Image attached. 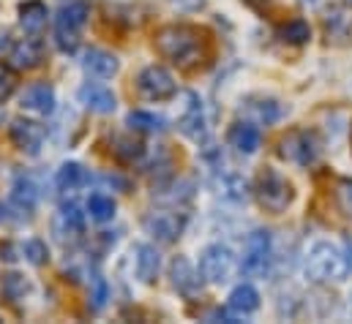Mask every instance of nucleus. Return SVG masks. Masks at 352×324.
Segmentation results:
<instances>
[{
    "mask_svg": "<svg viewBox=\"0 0 352 324\" xmlns=\"http://www.w3.org/2000/svg\"><path fill=\"white\" fill-rule=\"evenodd\" d=\"M156 52L177 69H197L210 58V36L197 25H164L153 36Z\"/></svg>",
    "mask_w": 352,
    "mask_h": 324,
    "instance_id": "1",
    "label": "nucleus"
},
{
    "mask_svg": "<svg viewBox=\"0 0 352 324\" xmlns=\"http://www.w3.org/2000/svg\"><path fill=\"white\" fill-rule=\"evenodd\" d=\"M303 273L311 284H336L352 273V240H317L303 259Z\"/></svg>",
    "mask_w": 352,
    "mask_h": 324,
    "instance_id": "2",
    "label": "nucleus"
},
{
    "mask_svg": "<svg viewBox=\"0 0 352 324\" xmlns=\"http://www.w3.org/2000/svg\"><path fill=\"white\" fill-rule=\"evenodd\" d=\"M88 16L90 8L85 0H69L66 5H60L55 16V44L60 47V52H77L80 33L88 25Z\"/></svg>",
    "mask_w": 352,
    "mask_h": 324,
    "instance_id": "3",
    "label": "nucleus"
},
{
    "mask_svg": "<svg viewBox=\"0 0 352 324\" xmlns=\"http://www.w3.org/2000/svg\"><path fill=\"white\" fill-rule=\"evenodd\" d=\"M254 194H257V202L263 205L267 213H284L292 199H295V191H292V183L276 172L273 166H265L257 177V185H254Z\"/></svg>",
    "mask_w": 352,
    "mask_h": 324,
    "instance_id": "4",
    "label": "nucleus"
},
{
    "mask_svg": "<svg viewBox=\"0 0 352 324\" xmlns=\"http://www.w3.org/2000/svg\"><path fill=\"white\" fill-rule=\"evenodd\" d=\"M278 156L289 163L309 166V163L320 156V139L314 137V131L292 128V131H287L278 139Z\"/></svg>",
    "mask_w": 352,
    "mask_h": 324,
    "instance_id": "5",
    "label": "nucleus"
},
{
    "mask_svg": "<svg viewBox=\"0 0 352 324\" xmlns=\"http://www.w3.org/2000/svg\"><path fill=\"white\" fill-rule=\"evenodd\" d=\"M197 270L208 284H227L235 273V253L221 243L208 245L199 253V267Z\"/></svg>",
    "mask_w": 352,
    "mask_h": 324,
    "instance_id": "6",
    "label": "nucleus"
},
{
    "mask_svg": "<svg viewBox=\"0 0 352 324\" xmlns=\"http://www.w3.org/2000/svg\"><path fill=\"white\" fill-rule=\"evenodd\" d=\"M325 41L333 47H352V5L333 3L322 14Z\"/></svg>",
    "mask_w": 352,
    "mask_h": 324,
    "instance_id": "7",
    "label": "nucleus"
},
{
    "mask_svg": "<svg viewBox=\"0 0 352 324\" xmlns=\"http://www.w3.org/2000/svg\"><path fill=\"white\" fill-rule=\"evenodd\" d=\"M137 90L148 101H170L177 93V84L164 66H145L137 77Z\"/></svg>",
    "mask_w": 352,
    "mask_h": 324,
    "instance_id": "8",
    "label": "nucleus"
},
{
    "mask_svg": "<svg viewBox=\"0 0 352 324\" xmlns=\"http://www.w3.org/2000/svg\"><path fill=\"white\" fill-rule=\"evenodd\" d=\"M270 253H273V240L270 232L257 229L246 238V248H243V259H241V270L246 275H263L270 264Z\"/></svg>",
    "mask_w": 352,
    "mask_h": 324,
    "instance_id": "9",
    "label": "nucleus"
},
{
    "mask_svg": "<svg viewBox=\"0 0 352 324\" xmlns=\"http://www.w3.org/2000/svg\"><path fill=\"white\" fill-rule=\"evenodd\" d=\"M186 109L177 120V128L183 137H188L191 142H205L208 139V117H205V106L202 98L197 93H186Z\"/></svg>",
    "mask_w": 352,
    "mask_h": 324,
    "instance_id": "10",
    "label": "nucleus"
},
{
    "mask_svg": "<svg viewBox=\"0 0 352 324\" xmlns=\"http://www.w3.org/2000/svg\"><path fill=\"white\" fill-rule=\"evenodd\" d=\"M11 142L25 153V156H38L41 153V145H44V137H47V128L41 123H33V120H14L11 128Z\"/></svg>",
    "mask_w": 352,
    "mask_h": 324,
    "instance_id": "11",
    "label": "nucleus"
},
{
    "mask_svg": "<svg viewBox=\"0 0 352 324\" xmlns=\"http://www.w3.org/2000/svg\"><path fill=\"white\" fill-rule=\"evenodd\" d=\"M148 235H153L159 243H175L183 232V216L170 213V210H156L145 218Z\"/></svg>",
    "mask_w": 352,
    "mask_h": 324,
    "instance_id": "12",
    "label": "nucleus"
},
{
    "mask_svg": "<svg viewBox=\"0 0 352 324\" xmlns=\"http://www.w3.org/2000/svg\"><path fill=\"white\" fill-rule=\"evenodd\" d=\"M82 229H85V218H82V213L77 210V205L60 207V210L55 213V218H52V235H55V240H60V243L77 240V238L82 235Z\"/></svg>",
    "mask_w": 352,
    "mask_h": 324,
    "instance_id": "13",
    "label": "nucleus"
},
{
    "mask_svg": "<svg viewBox=\"0 0 352 324\" xmlns=\"http://www.w3.org/2000/svg\"><path fill=\"white\" fill-rule=\"evenodd\" d=\"M170 278H173V286L180 294H186V297H197L202 292V275H199V270L191 267V262L186 256H175L173 259Z\"/></svg>",
    "mask_w": 352,
    "mask_h": 324,
    "instance_id": "14",
    "label": "nucleus"
},
{
    "mask_svg": "<svg viewBox=\"0 0 352 324\" xmlns=\"http://www.w3.org/2000/svg\"><path fill=\"white\" fill-rule=\"evenodd\" d=\"M77 95H80V104L90 112H96V115H112L115 106H118L115 93L109 87H104V84H96V82L82 84Z\"/></svg>",
    "mask_w": 352,
    "mask_h": 324,
    "instance_id": "15",
    "label": "nucleus"
},
{
    "mask_svg": "<svg viewBox=\"0 0 352 324\" xmlns=\"http://www.w3.org/2000/svg\"><path fill=\"white\" fill-rule=\"evenodd\" d=\"M22 109L36 115H52L55 112V90L47 82H33L22 93Z\"/></svg>",
    "mask_w": 352,
    "mask_h": 324,
    "instance_id": "16",
    "label": "nucleus"
},
{
    "mask_svg": "<svg viewBox=\"0 0 352 324\" xmlns=\"http://www.w3.org/2000/svg\"><path fill=\"white\" fill-rule=\"evenodd\" d=\"M80 63H82V69L88 71L90 77H98V80H109V77H115L118 69H120L118 58H115L112 52H107V49H98V47L85 49V55H82Z\"/></svg>",
    "mask_w": 352,
    "mask_h": 324,
    "instance_id": "17",
    "label": "nucleus"
},
{
    "mask_svg": "<svg viewBox=\"0 0 352 324\" xmlns=\"http://www.w3.org/2000/svg\"><path fill=\"white\" fill-rule=\"evenodd\" d=\"M227 142H230V148H235L238 153L254 156V153L260 150L263 137H260V128H257V126H252V123H235V126L227 131Z\"/></svg>",
    "mask_w": 352,
    "mask_h": 324,
    "instance_id": "18",
    "label": "nucleus"
},
{
    "mask_svg": "<svg viewBox=\"0 0 352 324\" xmlns=\"http://www.w3.org/2000/svg\"><path fill=\"white\" fill-rule=\"evenodd\" d=\"M41 60H44V47H41V41H36V36H33V38H22V41L14 44V49H11V63H14V69L30 71V69H38Z\"/></svg>",
    "mask_w": 352,
    "mask_h": 324,
    "instance_id": "19",
    "label": "nucleus"
},
{
    "mask_svg": "<svg viewBox=\"0 0 352 324\" xmlns=\"http://www.w3.org/2000/svg\"><path fill=\"white\" fill-rule=\"evenodd\" d=\"M47 16H50V11L41 0H28L19 5V25L28 36H38L47 27Z\"/></svg>",
    "mask_w": 352,
    "mask_h": 324,
    "instance_id": "20",
    "label": "nucleus"
},
{
    "mask_svg": "<svg viewBox=\"0 0 352 324\" xmlns=\"http://www.w3.org/2000/svg\"><path fill=\"white\" fill-rule=\"evenodd\" d=\"M230 311L238 314V316H249L260 308V292L252 286V284H238L232 292H230V300H227Z\"/></svg>",
    "mask_w": 352,
    "mask_h": 324,
    "instance_id": "21",
    "label": "nucleus"
},
{
    "mask_svg": "<svg viewBox=\"0 0 352 324\" xmlns=\"http://www.w3.org/2000/svg\"><path fill=\"white\" fill-rule=\"evenodd\" d=\"M134 267H137V278H140L142 284H153L156 275H159V270H162V256H159V251L148 243L137 245V264H134Z\"/></svg>",
    "mask_w": 352,
    "mask_h": 324,
    "instance_id": "22",
    "label": "nucleus"
},
{
    "mask_svg": "<svg viewBox=\"0 0 352 324\" xmlns=\"http://www.w3.org/2000/svg\"><path fill=\"white\" fill-rule=\"evenodd\" d=\"M85 180H88V169L77 161L60 163V169H58V174H55V185H58L60 191H66V194H69V191H77L80 185H85Z\"/></svg>",
    "mask_w": 352,
    "mask_h": 324,
    "instance_id": "23",
    "label": "nucleus"
},
{
    "mask_svg": "<svg viewBox=\"0 0 352 324\" xmlns=\"http://www.w3.org/2000/svg\"><path fill=\"white\" fill-rule=\"evenodd\" d=\"M11 199H14V205H16L19 210H33V207H36V199H38L36 183H33L30 177L19 174V177L14 180V185H11Z\"/></svg>",
    "mask_w": 352,
    "mask_h": 324,
    "instance_id": "24",
    "label": "nucleus"
},
{
    "mask_svg": "<svg viewBox=\"0 0 352 324\" xmlns=\"http://www.w3.org/2000/svg\"><path fill=\"white\" fill-rule=\"evenodd\" d=\"M28 292V281L19 273H3L0 275V300L6 303H19Z\"/></svg>",
    "mask_w": 352,
    "mask_h": 324,
    "instance_id": "25",
    "label": "nucleus"
},
{
    "mask_svg": "<svg viewBox=\"0 0 352 324\" xmlns=\"http://www.w3.org/2000/svg\"><path fill=\"white\" fill-rule=\"evenodd\" d=\"M126 123H129L134 131H145V134L164 131V117H159V115H153V112H145V109H134V112H129Z\"/></svg>",
    "mask_w": 352,
    "mask_h": 324,
    "instance_id": "26",
    "label": "nucleus"
},
{
    "mask_svg": "<svg viewBox=\"0 0 352 324\" xmlns=\"http://www.w3.org/2000/svg\"><path fill=\"white\" fill-rule=\"evenodd\" d=\"M88 216L98 224L112 221L115 218V199L107 194H93L88 199Z\"/></svg>",
    "mask_w": 352,
    "mask_h": 324,
    "instance_id": "27",
    "label": "nucleus"
},
{
    "mask_svg": "<svg viewBox=\"0 0 352 324\" xmlns=\"http://www.w3.org/2000/svg\"><path fill=\"white\" fill-rule=\"evenodd\" d=\"M278 38L289 41V44H306L311 38V27L306 19H289L287 25L278 27Z\"/></svg>",
    "mask_w": 352,
    "mask_h": 324,
    "instance_id": "28",
    "label": "nucleus"
},
{
    "mask_svg": "<svg viewBox=\"0 0 352 324\" xmlns=\"http://www.w3.org/2000/svg\"><path fill=\"white\" fill-rule=\"evenodd\" d=\"M336 205H339V210L352 218V180L350 177H344V180H339L336 183Z\"/></svg>",
    "mask_w": 352,
    "mask_h": 324,
    "instance_id": "29",
    "label": "nucleus"
},
{
    "mask_svg": "<svg viewBox=\"0 0 352 324\" xmlns=\"http://www.w3.org/2000/svg\"><path fill=\"white\" fill-rule=\"evenodd\" d=\"M22 253H25V259H28L30 264H36V267L50 259V251H47V245L41 243V240H28V243L22 245Z\"/></svg>",
    "mask_w": 352,
    "mask_h": 324,
    "instance_id": "30",
    "label": "nucleus"
},
{
    "mask_svg": "<svg viewBox=\"0 0 352 324\" xmlns=\"http://www.w3.org/2000/svg\"><path fill=\"white\" fill-rule=\"evenodd\" d=\"M14 90H16V74H14V69L6 66V63H0V101H6Z\"/></svg>",
    "mask_w": 352,
    "mask_h": 324,
    "instance_id": "31",
    "label": "nucleus"
},
{
    "mask_svg": "<svg viewBox=\"0 0 352 324\" xmlns=\"http://www.w3.org/2000/svg\"><path fill=\"white\" fill-rule=\"evenodd\" d=\"M93 292H90V300H93V311L104 308V300H107V281L101 275H93Z\"/></svg>",
    "mask_w": 352,
    "mask_h": 324,
    "instance_id": "32",
    "label": "nucleus"
},
{
    "mask_svg": "<svg viewBox=\"0 0 352 324\" xmlns=\"http://www.w3.org/2000/svg\"><path fill=\"white\" fill-rule=\"evenodd\" d=\"M350 316H352V294H350Z\"/></svg>",
    "mask_w": 352,
    "mask_h": 324,
    "instance_id": "33",
    "label": "nucleus"
},
{
    "mask_svg": "<svg viewBox=\"0 0 352 324\" xmlns=\"http://www.w3.org/2000/svg\"><path fill=\"white\" fill-rule=\"evenodd\" d=\"M350 3H352V0H350Z\"/></svg>",
    "mask_w": 352,
    "mask_h": 324,
    "instance_id": "34",
    "label": "nucleus"
}]
</instances>
